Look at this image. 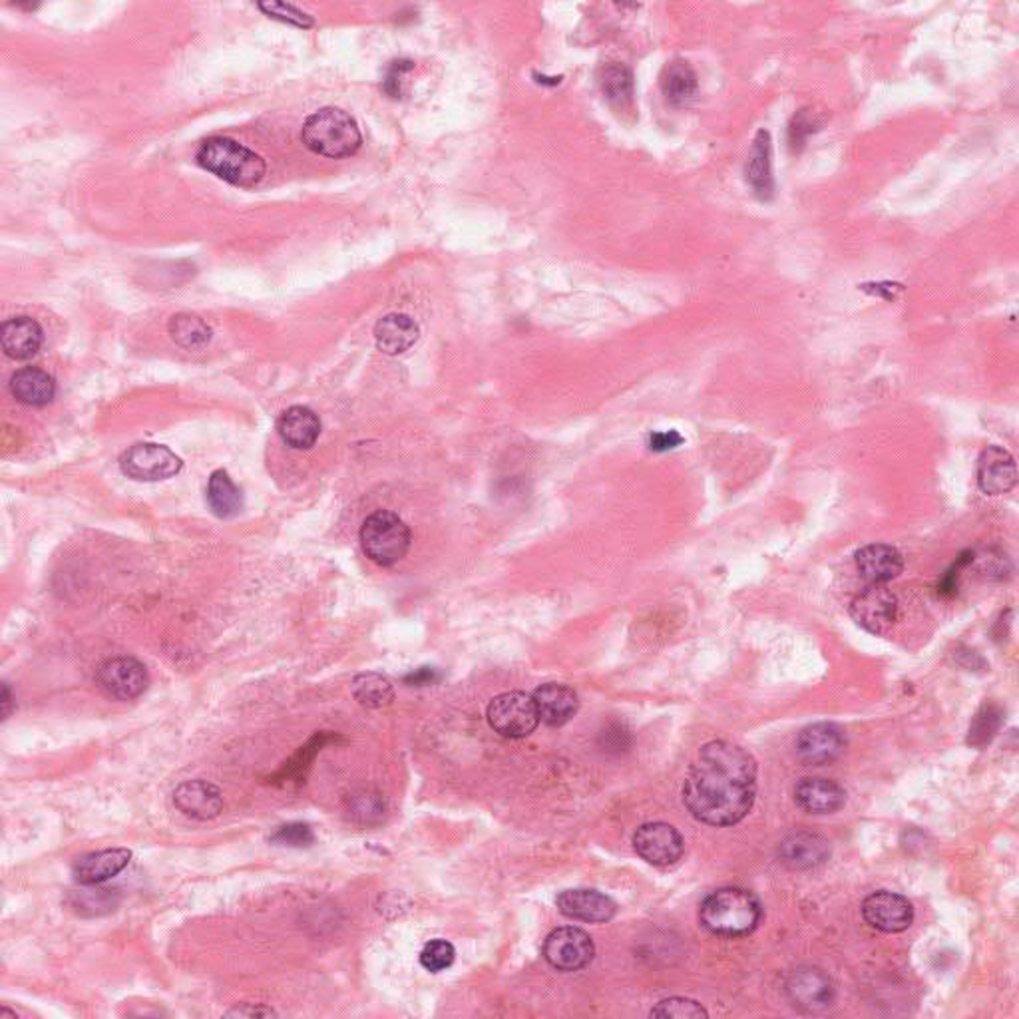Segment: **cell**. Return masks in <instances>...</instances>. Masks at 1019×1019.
<instances>
[{"mask_svg":"<svg viewBox=\"0 0 1019 1019\" xmlns=\"http://www.w3.org/2000/svg\"><path fill=\"white\" fill-rule=\"evenodd\" d=\"M663 96L675 108H684L697 96L699 80L691 64L685 60H673L663 68L660 78Z\"/></svg>","mask_w":1019,"mask_h":1019,"instance_id":"obj_28","label":"cell"},{"mask_svg":"<svg viewBox=\"0 0 1019 1019\" xmlns=\"http://www.w3.org/2000/svg\"><path fill=\"white\" fill-rule=\"evenodd\" d=\"M421 336V326L405 313H390L379 319L375 325V341L377 347L385 355H402L407 353Z\"/></svg>","mask_w":1019,"mask_h":1019,"instance_id":"obj_24","label":"cell"},{"mask_svg":"<svg viewBox=\"0 0 1019 1019\" xmlns=\"http://www.w3.org/2000/svg\"><path fill=\"white\" fill-rule=\"evenodd\" d=\"M96 684L112 699L132 701L146 691L149 675L146 665L134 657H114L98 667Z\"/></svg>","mask_w":1019,"mask_h":1019,"instance_id":"obj_9","label":"cell"},{"mask_svg":"<svg viewBox=\"0 0 1019 1019\" xmlns=\"http://www.w3.org/2000/svg\"><path fill=\"white\" fill-rule=\"evenodd\" d=\"M977 484L984 495H1006L1018 484L1016 458L1006 448L992 444L979 454L977 461Z\"/></svg>","mask_w":1019,"mask_h":1019,"instance_id":"obj_15","label":"cell"},{"mask_svg":"<svg viewBox=\"0 0 1019 1019\" xmlns=\"http://www.w3.org/2000/svg\"><path fill=\"white\" fill-rule=\"evenodd\" d=\"M873 287H876V289H866V287H862V289H864V291H868V293L883 295V297H886L888 301L896 299V293H898V291H902V285L896 284H876L873 285Z\"/></svg>","mask_w":1019,"mask_h":1019,"instance_id":"obj_45","label":"cell"},{"mask_svg":"<svg viewBox=\"0 0 1019 1019\" xmlns=\"http://www.w3.org/2000/svg\"><path fill=\"white\" fill-rule=\"evenodd\" d=\"M599 86L611 106H618L623 110L633 102V74L625 64L611 63L603 66Z\"/></svg>","mask_w":1019,"mask_h":1019,"instance_id":"obj_32","label":"cell"},{"mask_svg":"<svg viewBox=\"0 0 1019 1019\" xmlns=\"http://www.w3.org/2000/svg\"><path fill=\"white\" fill-rule=\"evenodd\" d=\"M277 431L287 446L295 451H309L321 434V421L309 407H291L279 417Z\"/></svg>","mask_w":1019,"mask_h":1019,"instance_id":"obj_26","label":"cell"},{"mask_svg":"<svg viewBox=\"0 0 1019 1019\" xmlns=\"http://www.w3.org/2000/svg\"><path fill=\"white\" fill-rule=\"evenodd\" d=\"M488 723L506 739H524L536 731L540 717L532 695L508 691L498 695L488 705Z\"/></svg>","mask_w":1019,"mask_h":1019,"instance_id":"obj_6","label":"cell"},{"mask_svg":"<svg viewBox=\"0 0 1019 1019\" xmlns=\"http://www.w3.org/2000/svg\"><path fill=\"white\" fill-rule=\"evenodd\" d=\"M301 137L313 154L325 158H348L357 154L363 136L355 118L341 108H321L307 118Z\"/></svg>","mask_w":1019,"mask_h":1019,"instance_id":"obj_4","label":"cell"},{"mask_svg":"<svg viewBox=\"0 0 1019 1019\" xmlns=\"http://www.w3.org/2000/svg\"><path fill=\"white\" fill-rule=\"evenodd\" d=\"M208 505L218 518H233L242 510V490L225 470H215L208 483Z\"/></svg>","mask_w":1019,"mask_h":1019,"instance_id":"obj_30","label":"cell"},{"mask_svg":"<svg viewBox=\"0 0 1019 1019\" xmlns=\"http://www.w3.org/2000/svg\"><path fill=\"white\" fill-rule=\"evenodd\" d=\"M11 392L14 399L29 407H44L53 402L56 383L43 368L26 367L16 370L11 379Z\"/></svg>","mask_w":1019,"mask_h":1019,"instance_id":"obj_27","label":"cell"},{"mask_svg":"<svg viewBox=\"0 0 1019 1019\" xmlns=\"http://www.w3.org/2000/svg\"><path fill=\"white\" fill-rule=\"evenodd\" d=\"M707 1016H709L707 1009L699 1001L689 998L663 999L652 1009V1018L695 1019L707 1018Z\"/></svg>","mask_w":1019,"mask_h":1019,"instance_id":"obj_37","label":"cell"},{"mask_svg":"<svg viewBox=\"0 0 1019 1019\" xmlns=\"http://www.w3.org/2000/svg\"><path fill=\"white\" fill-rule=\"evenodd\" d=\"M862 916L868 924L886 932L898 934L908 930L915 922V908L908 898L890 890L874 893L862 904Z\"/></svg>","mask_w":1019,"mask_h":1019,"instance_id":"obj_12","label":"cell"},{"mask_svg":"<svg viewBox=\"0 0 1019 1019\" xmlns=\"http://www.w3.org/2000/svg\"><path fill=\"white\" fill-rule=\"evenodd\" d=\"M132 861L128 849H106L80 856L73 864L74 880L78 884H104L126 868Z\"/></svg>","mask_w":1019,"mask_h":1019,"instance_id":"obj_22","label":"cell"},{"mask_svg":"<svg viewBox=\"0 0 1019 1019\" xmlns=\"http://www.w3.org/2000/svg\"><path fill=\"white\" fill-rule=\"evenodd\" d=\"M787 996L795 1008L819 1014L830 1008L834 999V988L830 977L817 967H800L787 979Z\"/></svg>","mask_w":1019,"mask_h":1019,"instance_id":"obj_13","label":"cell"},{"mask_svg":"<svg viewBox=\"0 0 1019 1019\" xmlns=\"http://www.w3.org/2000/svg\"><path fill=\"white\" fill-rule=\"evenodd\" d=\"M633 846L641 859L653 866H673L685 852L684 837L667 822L641 824L633 834Z\"/></svg>","mask_w":1019,"mask_h":1019,"instance_id":"obj_10","label":"cell"},{"mask_svg":"<svg viewBox=\"0 0 1019 1019\" xmlns=\"http://www.w3.org/2000/svg\"><path fill=\"white\" fill-rule=\"evenodd\" d=\"M230 1018H269V1016H277V1011L272 1008H265V1006H252V1004H243V1006H237V1008L228 1011Z\"/></svg>","mask_w":1019,"mask_h":1019,"instance_id":"obj_43","label":"cell"},{"mask_svg":"<svg viewBox=\"0 0 1019 1019\" xmlns=\"http://www.w3.org/2000/svg\"><path fill=\"white\" fill-rule=\"evenodd\" d=\"M4 1018L16 1019L19 1018V1014H14V1011H11V1009L2 1008L0 1009V1019H4Z\"/></svg>","mask_w":1019,"mask_h":1019,"instance_id":"obj_47","label":"cell"},{"mask_svg":"<svg viewBox=\"0 0 1019 1019\" xmlns=\"http://www.w3.org/2000/svg\"><path fill=\"white\" fill-rule=\"evenodd\" d=\"M169 335L186 351H201L208 347L211 341V329L200 317L190 313H179L169 321Z\"/></svg>","mask_w":1019,"mask_h":1019,"instance_id":"obj_31","label":"cell"},{"mask_svg":"<svg viewBox=\"0 0 1019 1019\" xmlns=\"http://www.w3.org/2000/svg\"><path fill=\"white\" fill-rule=\"evenodd\" d=\"M315 841V834L313 830L309 829L303 822H291V824H285L281 829H277L274 837H272V842L275 844H284V846H295V849H301V846H309L311 842Z\"/></svg>","mask_w":1019,"mask_h":1019,"instance_id":"obj_41","label":"cell"},{"mask_svg":"<svg viewBox=\"0 0 1019 1019\" xmlns=\"http://www.w3.org/2000/svg\"><path fill=\"white\" fill-rule=\"evenodd\" d=\"M830 844L824 837L809 830H797L788 834L778 846V859L788 868L809 871L829 861Z\"/></svg>","mask_w":1019,"mask_h":1019,"instance_id":"obj_18","label":"cell"},{"mask_svg":"<svg viewBox=\"0 0 1019 1019\" xmlns=\"http://www.w3.org/2000/svg\"><path fill=\"white\" fill-rule=\"evenodd\" d=\"M763 918L757 896L745 888L727 886L705 898L699 908V922L711 934L741 938L751 934Z\"/></svg>","mask_w":1019,"mask_h":1019,"instance_id":"obj_2","label":"cell"},{"mask_svg":"<svg viewBox=\"0 0 1019 1019\" xmlns=\"http://www.w3.org/2000/svg\"><path fill=\"white\" fill-rule=\"evenodd\" d=\"M80 890L68 894V906L76 915L102 916L112 912L120 902L118 890L100 888V884H80Z\"/></svg>","mask_w":1019,"mask_h":1019,"instance_id":"obj_29","label":"cell"},{"mask_svg":"<svg viewBox=\"0 0 1019 1019\" xmlns=\"http://www.w3.org/2000/svg\"><path fill=\"white\" fill-rule=\"evenodd\" d=\"M846 749V735L834 723H817L800 733L797 755L807 765H829L841 757Z\"/></svg>","mask_w":1019,"mask_h":1019,"instance_id":"obj_14","label":"cell"},{"mask_svg":"<svg viewBox=\"0 0 1019 1019\" xmlns=\"http://www.w3.org/2000/svg\"><path fill=\"white\" fill-rule=\"evenodd\" d=\"M0 705H2V719H9L12 713V694L9 684H2V697H0Z\"/></svg>","mask_w":1019,"mask_h":1019,"instance_id":"obj_46","label":"cell"},{"mask_svg":"<svg viewBox=\"0 0 1019 1019\" xmlns=\"http://www.w3.org/2000/svg\"><path fill=\"white\" fill-rule=\"evenodd\" d=\"M757 797V761L743 746L713 741L699 751L684 785V802L695 819L733 827Z\"/></svg>","mask_w":1019,"mask_h":1019,"instance_id":"obj_1","label":"cell"},{"mask_svg":"<svg viewBox=\"0 0 1019 1019\" xmlns=\"http://www.w3.org/2000/svg\"><path fill=\"white\" fill-rule=\"evenodd\" d=\"M43 326L31 317H12L0 326V345L7 357L29 361L43 347Z\"/></svg>","mask_w":1019,"mask_h":1019,"instance_id":"obj_20","label":"cell"},{"mask_svg":"<svg viewBox=\"0 0 1019 1019\" xmlns=\"http://www.w3.org/2000/svg\"><path fill=\"white\" fill-rule=\"evenodd\" d=\"M351 689H353V695H355L358 704L367 707V709L387 707L395 699L392 685H390L387 677H383L379 673H361L353 679Z\"/></svg>","mask_w":1019,"mask_h":1019,"instance_id":"obj_33","label":"cell"},{"mask_svg":"<svg viewBox=\"0 0 1019 1019\" xmlns=\"http://www.w3.org/2000/svg\"><path fill=\"white\" fill-rule=\"evenodd\" d=\"M684 444V436L677 431L653 432L650 436V448L653 452H667Z\"/></svg>","mask_w":1019,"mask_h":1019,"instance_id":"obj_42","label":"cell"},{"mask_svg":"<svg viewBox=\"0 0 1019 1019\" xmlns=\"http://www.w3.org/2000/svg\"><path fill=\"white\" fill-rule=\"evenodd\" d=\"M556 904L562 915L568 916L572 920H579V922H589V924L610 922L618 912V906L610 896L594 890V888L564 890L557 896Z\"/></svg>","mask_w":1019,"mask_h":1019,"instance_id":"obj_16","label":"cell"},{"mask_svg":"<svg viewBox=\"0 0 1019 1019\" xmlns=\"http://www.w3.org/2000/svg\"><path fill=\"white\" fill-rule=\"evenodd\" d=\"M596 956L594 940L582 928H557L544 942V957L557 972H579Z\"/></svg>","mask_w":1019,"mask_h":1019,"instance_id":"obj_8","label":"cell"},{"mask_svg":"<svg viewBox=\"0 0 1019 1019\" xmlns=\"http://www.w3.org/2000/svg\"><path fill=\"white\" fill-rule=\"evenodd\" d=\"M745 179L758 200L768 201L775 196V179L771 166V134L767 130H758L757 136L753 140L745 164Z\"/></svg>","mask_w":1019,"mask_h":1019,"instance_id":"obj_25","label":"cell"},{"mask_svg":"<svg viewBox=\"0 0 1019 1019\" xmlns=\"http://www.w3.org/2000/svg\"><path fill=\"white\" fill-rule=\"evenodd\" d=\"M454 957H456V950L451 942L439 938V940H431L427 946L422 948L421 966L431 974H439L454 964Z\"/></svg>","mask_w":1019,"mask_h":1019,"instance_id":"obj_38","label":"cell"},{"mask_svg":"<svg viewBox=\"0 0 1019 1019\" xmlns=\"http://www.w3.org/2000/svg\"><path fill=\"white\" fill-rule=\"evenodd\" d=\"M348 815L358 824L373 827V824H379L385 819L387 802L380 797L379 793L363 790L358 795H353L348 800Z\"/></svg>","mask_w":1019,"mask_h":1019,"instance_id":"obj_35","label":"cell"},{"mask_svg":"<svg viewBox=\"0 0 1019 1019\" xmlns=\"http://www.w3.org/2000/svg\"><path fill=\"white\" fill-rule=\"evenodd\" d=\"M851 616L864 630L883 635L898 618V599L890 589L871 584L852 599Z\"/></svg>","mask_w":1019,"mask_h":1019,"instance_id":"obj_11","label":"cell"},{"mask_svg":"<svg viewBox=\"0 0 1019 1019\" xmlns=\"http://www.w3.org/2000/svg\"><path fill=\"white\" fill-rule=\"evenodd\" d=\"M795 802L810 815H830L844 807L846 790L830 778L805 777L795 787Z\"/></svg>","mask_w":1019,"mask_h":1019,"instance_id":"obj_19","label":"cell"},{"mask_svg":"<svg viewBox=\"0 0 1019 1019\" xmlns=\"http://www.w3.org/2000/svg\"><path fill=\"white\" fill-rule=\"evenodd\" d=\"M409 525L389 510H377L368 516L361 528V546L368 560L389 568L399 564L410 550Z\"/></svg>","mask_w":1019,"mask_h":1019,"instance_id":"obj_5","label":"cell"},{"mask_svg":"<svg viewBox=\"0 0 1019 1019\" xmlns=\"http://www.w3.org/2000/svg\"><path fill=\"white\" fill-rule=\"evenodd\" d=\"M532 699L536 704L540 721L546 723L547 727L566 726L574 719V715L578 713V694L568 685H540L532 695Z\"/></svg>","mask_w":1019,"mask_h":1019,"instance_id":"obj_21","label":"cell"},{"mask_svg":"<svg viewBox=\"0 0 1019 1019\" xmlns=\"http://www.w3.org/2000/svg\"><path fill=\"white\" fill-rule=\"evenodd\" d=\"M856 568L868 584L884 586L902 574L904 557L888 544H871L856 552Z\"/></svg>","mask_w":1019,"mask_h":1019,"instance_id":"obj_23","label":"cell"},{"mask_svg":"<svg viewBox=\"0 0 1019 1019\" xmlns=\"http://www.w3.org/2000/svg\"><path fill=\"white\" fill-rule=\"evenodd\" d=\"M259 9L267 16L281 22H289V24L299 26V29H311L315 24V21L307 12L299 11L297 7L287 4V2H259Z\"/></svg>","mask_w":1019,"mask_h":1019,"instance_id":"obj_39","label":"cell"},{"mask_svg":"<svg viewBox=\"0 0 1019 1019\" xmlns=\"http://www.w3.org/2000/svg\"><path fill=\"white\" fill-rule=\"evenodd\" d=\"M1001 717L1004 713L998 705H984L970 727V736H967L970 745L982 746L989 743L1001 726Z\"/></svg>","mask_w":1019,"mask_h":1019,"instance_id":"obj_36","label":"cell"},{"mask_svg":"<svg viewBox=\"0 0 1019 1019\" xmlns=\"http://www.w3.org/2000/svg\"><path fill=\"white\" fill-rule=\"evenodd\" d=\"M434 682H439V673L432 667H421L417 672L410 673L405 677V684L407 685H417V687H422V685H432Z\"/></svg>","mask_w":1019,"mask_h":1019,"instance_id":"obj_44","label":"cell"},{"mask_svg":"<svg viewBox=\"0 0 1019 1019\" xmlns=\"http://www.w3.org/2000/svg\"><path fill=\"white\" fill-rule=\"evenodd\" d=\"M196 159L201 168L240 188H255L267 169L259 154L232 137H208L198 149Z\"/></svg>","mask_w":1019,"mask_h":1019,"instance_id":"obj_3","label":"cell"},{"mask_svg":"<svg viewBox=\"0 0 1019 1019\" xmlns=\"http://www.w3.org/2000/svg\"><path fill=\"white\" fill-rule=\"evenodd\" d=\"M822 124H824V118L820 117L815 108L810 106L800 108L799 112L788 122L787 142L790 152L799 154L800 149L807 146L809 137L820 132Z\"/></svg>","mask_w":1019,"mask_h":1019,"instance_id":"obj_34","label":"cell"},{"mask_svg":"<svg viewBox=\"0 0 1019 1019\" xmlns=\"http://www.w3.org/2000/svg\"><path fill=\"white\" fill-rule=\"evenodd\" d=\"M414 73V63L410 60H395L390 63L387 76H385V92L390 98H402L407 95V78Z\"/></svg>","mask_w":1019,"mask_h":1019,"instance_id":"obj_40","label":"cell"},{"mask_svg":"<svg viewBox=\"0 0 1019 1019\" xmlns=\"http://www.w3.org/2000/svg\"><path fill=\"white\" fill-rule=\"evenodd\" d=\"M181 458L168 446L142 442L128 448L120 458V468L128 478L137 483H158L168 480L181 470Z\"/></svg>","mask_w":1019,"mask_h":1019,"instance_id":"obj_7","label":"cell"},{"mask_svg":"<svg viewBox=\"0 0 1019 1019\" xmlns=\"http://www.w3.org/2000/svg\"><path fill=\"white\" fill-rule=\"evenodd\" d=\"M176 809L193 820H211L223 810V793L210 780H186L174 790Z\"/></svg>","mask_w":1019,"mask_h":1019,"instance_id":"obj_17","label":"cell"}]
</instances>
